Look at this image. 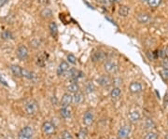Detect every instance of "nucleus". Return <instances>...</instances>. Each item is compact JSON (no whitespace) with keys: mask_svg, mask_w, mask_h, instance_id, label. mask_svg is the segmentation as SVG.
Here are the masks:
<instances>
[{"mask_svg":"<svg viewBox=\"0 0 168 139\" xmlns=\"http://www.w3.org/2000/svg\"><path fill=\"white\" fill-rule=\"evenodd\" d=\"M23 108H24L25 113H26L27 115H30V116L36 115V113L38 112V110H39V107H38L37 102L34 99L26 101L24 106H23Z\"/></svg>","mask_w":168,"mask_h":139,"instance_id":"nucleus-1","label":"nucleus"},{"mask_svg":"<svg viewBox=\"0 0 168 139\" xmlns=\"http://www.w3.org/2000/svg\"><path fill=\"white\" fill-rule=\"evenodd\" d=\"M91 58L94 63H103L107 61V53L101 49H97L92 53Z\"/></svg>","mask_w":168,"mask_h":139,"instance_id":"nucleus-2","label":"nucleus"},{"mask_svg":"<svg viewBox=\"0 0 168 139\" xmlns=\"http://www.w3.org/2000/svg\"><path fill=\"white\" fill-rule=\"evenodd\" d=\"M104 69L108 74H116L119 70V66L115 62L106 61L104 63Z\"/></svg>","mask_w":168,"mask_h":139,"instance_id":"nucleus-3","label":"nucleus"},{"mask_svg":"<svg viewBox=\"0 0 168 139\" xmlns=\"http://www.w3.org/2000/svg\"><path fill=\"white\" fill-rule=\"evenodd\" d=\"M28 49L25 47L24 45H20L18 48H17V50H16V55L17 57L19 58V60L21 61H24L28 58Z\"/></svg>","mask_w":168,"mask_h":139,"instance_id":"nucleus-4","label":"nucleus"},{"mask_svg":"<svg viewBox=\"0 0 168 139\" xmlns=\"http://www.w3.org/2000/svg\"><path fill=\"white\" fill-rule=\"evenodd\" d=\"M56 128L55 125L53 123H51L50 121H45L42 124V132L46 134V135H51L55 134Z\"/></svg>","mask_w":168,"mask_h":139,"instance_id":"nucleus-5","label":"nucleus"},{"mask_svg":"<svg viewBox=\"0 0 168 139\" xmlns=\"http://www.w3.org/2000/svg\"><path fill=\"white\" fill-rule=\"evenodd\" d=\"M68 77L70 78V80L74 82H77V80L81 79L82 76H83V73L80 70H77V68H71L68 70Z\"/></svg>","mask_w":168,"mask_h":139,"instance_id":"nucleus-6","label":"nucleus"},{"mask_svg":"<svg viewBox=\"0 0 168 139\" xmlns=\"http://www.w3.org/2000/svg\"><path fill=\"white\" fill-rule=\"evenodd\" d=\"M136 20L141 24H148L151 21V17L147 12H139L136 15Z\"/></svg>","mask_w":168,"mask_h":139,"instance_id":"nucleus-7","label":"nucleus"},{"mask_svg":"<svg viewBox=\"0 0 168 139\" xmlns=\"http://www.w3.org/2000/svg\"><path fill=\"white\" fill-rule=\"evenodd\" d=\"M131 133V127L130 125H123L122 127L120 128L118 131V137L120 139H125L129 136Z\"/></svg>","mask_w":168,"mask_h":139,"instance_id":"nucleus-8","label":"nucleus"},{"mask_svg":"<svg viewBox=\"0 0 168 139\" xmlns=\"http://www.w3.org/2000/svg\"><path fill=\"white\" fill-rule=\"evenodd\" d=\"M98 82L102 87H109L113 83V80L110 78L109 75H102L98 79Z\"/></svg>","mask_w":168,"mask_h":139,"instance_id":"nucleus-9","label":"nucleus"},{"mask_svg":"<svg viewBox=\"0 0 168 139\" xmlns=\"http://www.w3.org/2000/svg\"><path fill=\"white\" fill-rule=\"evenodd\" d=\"M73 103V95L70 93H66L61 99V106L63 107H69V105Z\"/></svg>","mask_w":168,"mask_h":139,"instance_id":"nucleus-10","label":"nucleus"},{"mask_svg":"<svg viewBox=\"0 0 168 139\" xmlns=\"http://www.w3.org/2000/svg\"><path fill=\"white\" fill-rule=\"evenodd\" d=\"M143 90V87H142V84L138 81H133L129 85V91H130L132 93H139Z\"/></svg>","mask_w":168,"mask_h":139,"instance_id":"nucleus-11","label":"nucleus"},{"mask_svg":"<svg viewBox=\"0 0 168 139\" xmlns=\"http://www.w3.org/2000/svg\"><path fill=\"white\" fill-rule=\"evenodd\" d=\"M69 70V65L68 63L66 61H63L60 63V65L57 69V75L58 76H63L64 74H67Z\"/></svg>","mask_w":168,"mask_h":139,"instance_id":"nucleus-12","label":"nucleus"},{"mask_svg":"<svg viewBox=\"0 0 168 139\" xmlns=\"http://www.w3.org/2000/svg\"><path fill=\"white\" fill-rule=\"evenodd\" d=\"M94 121V114L92 111H86L85 114L83 116V122L85 125L87 126H90L92 125Z\"/></svg>","mask_w":168,"mask_h":139,"instance_id":"nucleus-13","label":"nucleus"},{"mask_svg":"<svg viewBox=\"0 0 168 139\" xmlns=\"http://www.w3.org/2000/svg\"><path fill=\"white\" fill-rule=\"evenodd\" d=\"M9 68H10L12 74H13L15 77H17V78H22V68L20 66L11 65Z\"/></svg>","mask_w":168,"mask_h":139,"instance_id":"nucleus-14","label":"nucleus"},{"mask_svg":"<svg viewBox=\"0 0 168 139\" xmlns=\"http://www.w3.org/2000/svg\"><path fill=\"white\" fill-rule=\"evenodd\" d=\"M19 134L32 138V136H33V134H34V130L30 127V126H25V127H23V128L19 132Z\"/></svg>","mask_w":168,"mask_h":139,"instance_id":"nucleus-15","label":"nucleus"},{"mask_svg":"<svg viewBox=\"0 0 168 139\" xmlns=\"http://www.w3.org/2000/svg\"><path fill=\"white\" fill-rule=\"evenodd\" d=\"M128 119H129V120H130L131 122H133V123L137 122V121L140 120V114H139V112L136 111V110L131 111V112L128 114Z\"/></svg>","mask_w":168,"mask_h":139,"instance_id":"nucleus-16","label":"nucleus"},{"mask_svg":"<svg viewBox=\"0 0 168 139\" xmlns=\"http://www.w3.org/2000/svg\"><path fill=\"white\" fill-rule=\"evenodd\" d=\"M49 30H50V33L51 35V36L53 37H56L57 35H58V27H57V24L55 22H50L49 23Z\"/></svg>","mask_w":168,"mask_h":139,"instance_id":"nucleus-17","label":"nucleus"},{"mask_svg":"<svg viewBox=\"0 0 168 139\" xmlns=\"http://www.w3.org/2000/svg\"><path fill=\"white\" fill-rule=\"evenodd\" d=\"M83 102V94L81 92H77L73 95V103L75 105H80Z\"/></svg>","mask_w":168,"mask_h":139,"instance_id":"nucleus-18","label":"nucleus"},{"mask_svg":"<svg viewBox=\"0 0 168 139\" xmlns=\"http://www.w3.org/2000/svg\"><path fill=\"white\" fill-rule=\"evenodd\" d=\"M118 13L120 16L122 17H126L129 15V13H130V8H129V7L125 6V5H122L120 8H119V10H118Z\"/></svg>","mask_w":168,"mask_h":139,"instance_id":"nucleus-19","label":"nucleus"},{"mask_svg":"<svg viewBox=\"0 0 168 139\" xmlns=\"http://www.w3.org/2000/svg\"><path fill=\"white\" fill-rule=\"evenodd\" d=\"M67 91L70 93H76L77 92H80V86L77 85V82L72 81L68 86H67Z\"/></svg>","mask_w":168,"mask_h":139,"instance_id":"nucleus-20","label":"nucleus"},{"mask_svg":"<svg viewBox=\"0 0 168 139\" xmlns=\"http://www.w3.org/2000/svg\"><path fill=\"white\" fill-rule=\"evenodd\" d=\"M60 115L63 119H69L71 117V110L68 108V107H62V108L60 109Z\"/></svg>","mask_w":168,"mask_h":139,"instance_id":"nucleus-21","label":"nucleus"},{"mask_svg":"<svg viewBox=\"0 0 168 139\" xmlns=\"http://www.w3.org/2000/svg\"><path fill=\"white\" fill-rule=\"evenodd\" d=\"M47 57H48V55L46 53H41L40 55H38L36 58V65L39 66H44Z\"/></svg>","mask_w":168,"mask_h":139,"instance_id":"nucleus-22","label":"nucleus"},{"mask_svg":"<svg viewBox=\"0 0 168 139\" xmlns=\"http://www.w3.org/2000/svg\"><path fill=\"white\" fill-rule=\"evenodd\" d=\"M143 126L145 127V129L147 130H151V129H154L155 128V123L154 121L151 120V119H146L144 123H143Z\"/></svg>","mask_w":168,"mask_h":139,"instance_id":"nucleus-23","label":"nucleus"},{"mask_svg":"<svg viewBox=\"0 0 168 139\" xmlns=\"http://www.w3.org/2000/svg\"><path fill=\"white\" fill-rule=\"evenodd\" d=\"M121 94H122V91L120 89V87H115L110 93V97L112 99H117L121 96Z\"/></svg>","mask_w":168,"mask_h":139,"instance_id":"nucleus-24","label":"nucleus"},{"mask_svg":"<svg viewBox=\"0 0 168 139\" xmlns=\"http://www.w3.org/2000/svg\"><path fill=\"white\" fill-rule=\"evenodd\" d=\"M41 17H43L44 19H50L53 17V11H51L50 8H45L42 11H41Z\"/></svg>","mask_w":168,"mask_h":139,"instance_id":"nucleus-25","label":"nucleus"},{"mask_svg":"<svg viewBox=\"0 0 168 139\" xmlns=\"http://www.w3.org/2000/svg\"><path fill=\"white\" fill-rule=\"evenodd\" d=\"M1 37H2V39H4V40H9V39H13V35H12V33L10 31L5 30L1 33Z\"/></svg>","mask_w":168,"mask_h":139,"instance_id":"nucleus-26","label":"nucleus"},{"mask_svg":"<svg viewBox=\"0 0 168 139\" xmlns=\"http://www.w3.org/2000/svg\"><path fill=\"white\" fill-rule=\"evenodd\" d=\"M163 2V0H148V4L150 8H158Z\"/></svg>","mask_w":168,"mask_h":139,"instance_id":"nucleus-27","label":"nucleus"},{"mask_svg":"<svg viewBox=\"0 0 168 139\" xmlns=\"http://www.w3.org/2000/svg\"><path fill=\"white\" fill-rule=\"evenodd\" d=\"M88 135V132L85 128H81L77 133V139H86Z\"/></svg>","mask_w":168,"mask_h":139,"instance_id":"nucleus-28","label":"nucleus"},{"mask_svg":"<svg viewBox=\"0 0 168 139\" xmlns=\"http://www.w3.org/2000/svg\"><path fill=\"white\" fill-rule=\"evenodd\" d=\"M144 139H158V134L154 132H149L144 136Z\"/></svg>","mask_w":168,"mask_h":139,"instance_id":"nucleus-29","label":"nucleus"},{"mask_svg":"<svg viewBox=\"0 0 168 139\" xmlns=\"http://www.w3.org/2000/svg\"><path fill=\"white\" fill-rule=\"evenodd\" d=\"M160 74H161L162 78H163L164 80H168V69L163 68V69L160 71Z\"/></svg>","mask_w":168,"mask_h":139,"instance_id":"nucleus-30","label":"nucleus"},{"mask_svg":"<svg viewBox=\"0 0 168 139\" xmlns=\"http://www.w3.org/2000/svg\"><path fill=\"white\" fill-rule=\"evenodd\" d=\"M62 139H73V136L68 131H63L62 133Z\"/></svg>","mask_w":168,"mask_h":139,"instance_id":"nucleus-31","label":"nucleus"},{"mask_svg":"<svg viewBox=\"0 0 168 139\" xmlns=\"http://www.w3.org/2000/svg\"><path fill=\"white\" fill-rule=\"evenodd\" d=\"M94 90V86L92 82H89L87 85H86V93H93Z\"/></svg>","mask_w":168,"mask_h":139,"instance_id":"nucleus-32","label":"nucleus"},{"mask_svg":"<svg viewBox=\"0 0 168 139\" xmlns=\"http://www.w3.org/2000/svg\"><path fill=\"white\" fill-rule=\"evenodd\" d=\"M67 61L72 65H76L77 64V58L73 54H68L67 55Z\"/></svg>","mask_w":168,"mask_h":139,"instance_id":"nucleus-33","label":"nucleus"},{"mask_svg":"<svg viewBox=\"0 0 168 139\" xmlns=\"http://www.w3.org/2000/svg\"><path fill=\"white\" fill-rule=\"evenodd\" d=\"M40 40H38V39H34L33 41H31V46L35 49H37V48H39L40 47Z\"/></svg>","mask_w":168,"mask_h":139,"instance_id":"nucleus-34","label":"nucleus"},{"mask_svg":"<svg viewBox=\"0 0 168 139\" xmlns=\"http://www.w3.org/2000/svg\"><path fill=\"white\" fill-rule=\"evenodd\" d=\"M161 66H162L163 68L168 69V58L163 59V61H162V63H161Z\"/></svg>","mask_w":168,"mask_h":139,"instance_id":"nucleus-35","label":"nucleus"},{"mask_svg":"<svg viewBox=\"0 0 168 139\" xmlns=\"http://www.w3.org/2000/svg\"><path fill=\"white\" fill-rule=\"evenodd\" d=\"M97 1L103 5H105V6H108L111 3V0H97Z\"/></svg>","mask_w":168,"mask_h":139,"instance_id":"nucleus-36","label":"nucleus"},{"mask_svg":"<svg viewBox=\"0 0 168 139\" xmlns=\"http://www.w3.org/2000/svg\"><path fill=\"white\" fill-rule=\"evenodd\" d=\"M38 3L43 5V6H47L50 3V1H49V0H38Z\"/></svg>","mask_w":168,"mask_h":139,"instance_id":"nucleus-37","label":"nucleus"},{"mask_svg":"<svg viewBox=\"0 0 168 139\" xmlns=\"http://www.w3.org/2000/svg\"><path fill=\"white\" fill-rule=\"evenodd\" d=\"M0 83H2V84H4V85H6V86L8 85V84H7V82H6V80L3 79V77H2V75H1V74H0Z\"/></svg>","mask_w":168,"mask_h":139,"instance_id":"nucleus-38","label":"nucleus"},{"mask_svg":"<svg viewBox=\"0 0 168 139\" xmlns=\"http://www.w3.org/2000/svg\"><path fill=\"white\" fill-rule=\"evenodd\" d=\"M18 139H31L30 137H26V136H23L21 134H18Z\"/></svg>","mask_w":168,"mask_h":139,"instance_id":"nucleus-39","label":"nucleus"},{"mask_svg":"<svg viewBox=\"0 0 168 139\" xmlns=\"http://www.w3.org/2000/svg\"><path fill=\"white\" fill-rule=\"evenodd\" d=\"M8 0H0V8H1L2 6H4L6 3H7Z\"/></svg>","mask_w":168,"mask_h":139,"instance_id":"nucleus-40","label":"nucleus"},{"mask_svg":"<svg viewBox=\"0 0 168 139\" xmlns=\"http://www.w3.org/2000/svg\"><path fill=\"white\" fill-rule=\"evenodd\" d=\"M142 2H148V0H141Z\"/></svg>","mask_w":168,"mask_h":139,"instance_id":"nucleus-41","label":"nucleus"},{"mask_svg":"<svg viewBox=\"0 0 168 139\" xmlns=\"http://www.w3.org/2000/svg\"><path fill=\"white\" fill-rule=\"evenodd\" d=\"M111 1H115V2H118V1H120V0H111Z\"/></svg>","mask_w":168,"mask_h":139,"instance_id":"nucleus-42","label":"nucleus"},{"mask_svg":"<svg viewBox=\"0 0 168 139\" xmlns=\"http://www.w3.org/2000/svg\"><path fill=\"white\" fill-rule=\"evenodd\" d=\"M165 139H168V134H166V135H165Z\"/></svg>","mask_w":168,"mask_h":139,"instance_id":"nucleus-43","label":"nucleus"},{"mask_svg":"<svg viewBox=\"0 0 168 139\" xmlns=\"http://www.w3.org/2000/svg\"><path fill=\"white\" fill-rule=\"evenodd\" d=\"M114 139H120V138H114Z\"/></svg>","mask_w":168,"mask_h":139,"instance_id":"nucleus-44","label":"nucleus"},{"mask_svg":"<svg viewBox=\"0 0 168 139\" xmlns=\"http://www.w3.org/2000/svg\"><path fill=\"white\" fill-rule=\"evenodd\" d=\"M61 139H62V138H61Z\"/></svg>","mask_w":168,"mask_h":139,"instance_id":"nucleus-45","label":"nucleus"}]
</instances>
